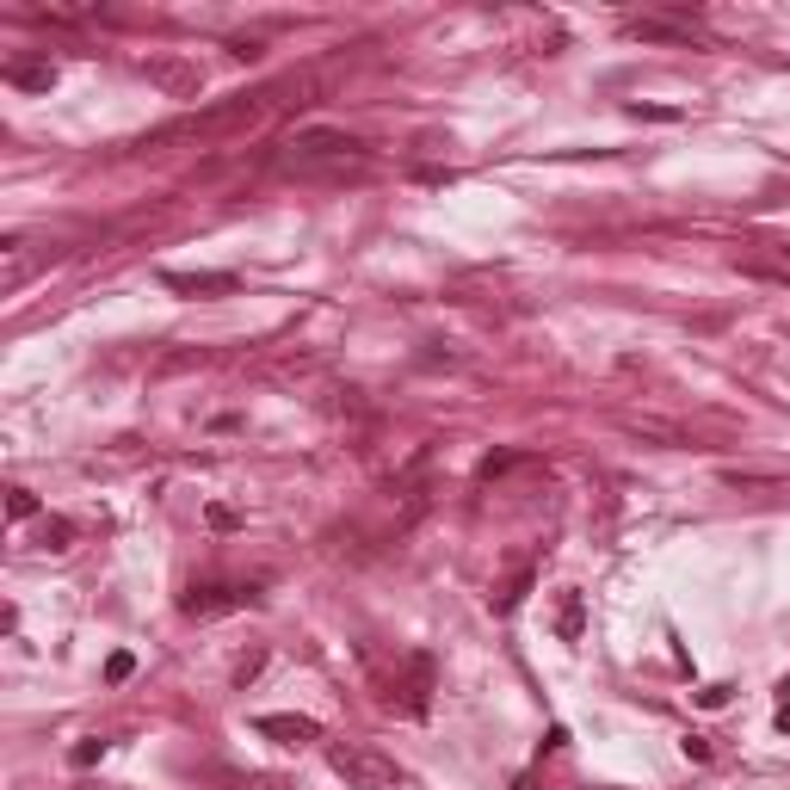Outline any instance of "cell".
Segmentation results:
<instances>
[{
  "label": "cell",
  "instance_id": "ba28073f",
  "mask_svg": "<svg viewBox=\"0 0 790 790\" xmlns=\"http://www.w3.org/2000/svg\"><path fill=\"white\" fill-rule=\"evenodd\" d=\"M581 624H587V605H581V593H562V612H556V630H562V642H574L581 636Z\"/></svg>",
  "mask_w": 790,
  "mask_h": 790
},
{
  "label": "cell",
  "instance_id": "52a82bcc",
  "mask_svg": "<svg viewBox=\"0 0 790 790\" xmlns=\"http://www.w3.org/2000/svg\"><path fill=\"white\" fill-rule=\"evenodd\" d=\"M7 81L25 93H50L56 87V62H7Z\"/></svg>",
  "mask_w": 790,
  "mask_h": 790
},
{
  "label": "cell",
  "instance_id": "6da1fadb",
  "mask_svg": "<svg viewBox=\"0 0 790 790\" xmlns=\"http://www.w3.org/2000/svg\"><path fill=\"white\" fill-rule=\"evenodd\" d=\"M328 766L346 778V790H395L402 784V766L377 747H358V741H334L328 747Z\"/></svg>",
  "mask_w": 790,
  "mask_h": 790
},
{
  "label": "cell",
  "instance_id": "8fae6325",
  "mask_svg": "<svg viewBox=\"0 0 790 790\" xmlns=\"http://www.w3.org/2000/svg\"><path fill=\"white\" fill-rule=\"evenodd\" d=\"M99 753H105V741H81L75 753H68V760H75V766H93V760H99Z\"/></svg>",
  "mask_w": 790,
  "mask_h": 790
},
{
  "label": "cell",
  "instance_id": "5b68a950",
  "mask_svg": "<svg viewBox=\"0 0 790 790\" xmlns=\"http://www.w3.org/2000/svg\"><path fill=\"white\" fill-rule=\"evenodd\" d=\"M161 284L186 297H217V291H235V272H167Z\"/></svg>",
  "mask_w": 790,
  "mask_h": 790
},
{
  "label": "cell",
  "instance_id": "4fadbf2b",
  "mask_svg": "<svg viewBox=\"0 0 790 790\" xmlns=\"http://www.w3.org/2000/svg\"><path fill=\"white\" fill-rule=\"evenodd\" d=\"M130 667H136L130 655H112V661H105V679H130Z\"/></svg>",
  "mask_w": 790,
  "mask_h": 790
},
{
  "label": "cell",
  "instance_id": "277c9868",
  "mask_svg": "<svg viewBox=\"0 0 790 790\" xmlns=\"http://www.w3.org/2000/svg\"><path fill=\"white\" fill-rule=\"evenodd\" d=\"M241 605H260L254 587H192L179 599V612L186 618H223V612H241Z\"/></svg>",
  "mask_w": 790,
  "mask_h": 790
},
{
  "label": "cell",
  "instance_id": "7c38bea8",
  "mask_svg": "<svg viewBox=\"0 0 790 790\" xmlns=\"http://www.w3.org/2000/svg\"><path fill=\"white\" fill-rule=\"evenodd\" d=\"M260 667H266V655H260V649H254V655H247V661H241V667H235V686H247V679H254V673H260Z\"/></svg>",
  "mask_w": 790,
  "mask_h": 790
},
{
  "label": "cell",
  "instance_id": "8992f818",
  "mask_svg": "<svg viewBox=\"0 0 790 790\" xmlns=\"http://www.w3.org/2000/svg\"><path fill=\"white\" fill-rule=\"evenodd\" d=\"M260 735H272V741H284V747H303V741H315L321 729H315V716H260Z\"/></svg>",
  "mask_w": 790,
  "mask_h": 790
},
{
  "label": "cell",
  "instance_id": "30bf717a",
  "mask_svg": "<svg viewBox=\"0 0 790 790\" xmlns=\"http://www.w3.org/2000/svg\"><path fill=\"white\" fill-rule=\"evenodd\" d=\"M7 513L13 519H31V513H38V494H31V488H7Z\"/></svg>",
  "mask_w": 790,
  "mask_h": 790
},
{
  "label": "cell",
  "instance_id": "9c48e42d",
  "mask_svg": "<svg viewBox=\"0 0 790 790\" xmlns=\"http://www.w3.org/2000/svg\"><path fill=\"white\" fill-rule=\"evenodd\" d=\"M525 587H531V568H519L507 587H494V612H519V599H525Z\"/></svg>",
  "mask_w": 790,
  "mask_h": 790
},
{
  "label": "cell",
  "instance_id": "5bb4252c",
  "mask_svg": "<svg viewBox=\"0 0 790 790\" xmlns=\"http://www.w3.org/2000/svg\"><path fill=\"white\" fill-rule=\"evenodd\" d=\"M44 537H50V550H68V525H62V519H50V531H44Z\"/></svg>",
  "mask_w": 790,
  "mask_h": 790
},
{
  "label": "cell",
  "instance_id": "3957f363",
  "mask_svg": "<svg viewBox=\"0 0 790 790\" xmlns=\"http://www.w3.org/2000/svg\"><path fill=\"white\" fill-rule=\"evenodd\" d=\"M383 704H389L395 716H426V710H433V655H414L402 679H389Z\"/></svg>",
  "mask_w": 790,
  "mask_h": 790
},
{
  "label": "cell",
  "instance_id": "9a60e30c",
  "mask_svg": "<svg viewBox=\"0 0 790 790\" xmlns=\"http://www.w3.org/2000/svg\"><path fill=\"white\" fill-rule=\"evenodd\" d=\"M778 729H784V735H790V704H784V710H778Z\"/></svg>",
  "mask_w": 790,
  "mask_h": 790
},
{
  "label": "cell",
  "instance_id": "7a4b0ae2",
  "mask_svg": "<svg viewBox=\"0 0 790 790\" xmlns=\"http://www.w3.org/2000/svg\"><path fill=\"white\" fill-rule=\"evenodd\" d=\"M365 142L346 130H297L291 136V167H334V161H358Z\"/></svg>",
  "mask_w": 790,
  "mask_h": 790
}]
</instances>
